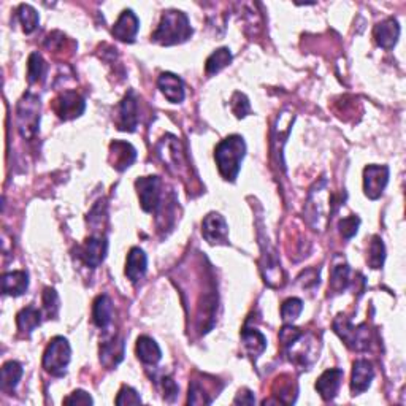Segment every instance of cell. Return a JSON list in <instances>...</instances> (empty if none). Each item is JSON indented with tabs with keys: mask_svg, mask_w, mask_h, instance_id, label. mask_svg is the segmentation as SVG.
<instances>
[{
	"mask_svg": "<svg viewBox=\"0 0 406 406\" xmlns=\"http://www.w3.org/2000/svg\"><path fill=\"white\" fill-rule=\"evenodd\" d=\"M246 154V143L240 135H230L217 143L215 149V159L221 177L226 181H235L239 177L241 160Z\"/></svg>",
	"mask_w": 406,
	"mask_h": 406,
	"instance_id": "obj_1",
	"label": "cell"
},
{
	"mask_svg": "<svg viewBox=\"0 0 406 406\" xmlns=\"http://www.w3.org/2000/svg\"><path fill=\"white\" fill-rule=\"evenodd\" d=\"M192 27L183 11L178 10H168L160 18V23L158 29L153 34V42L159 43L162 46H172L183 43L187 39H191Z\"/></svg>",
	"mask_w": 406,
	"mask_h": 406,
	"instance_id": "obj_2",
	"label": "cell"
},
{
	"mask_svg": "<svg viewBox=\"0 0 406 406\" xmlns=\"http://www.w3.org/2000/svg\"><path fill=\"white\" fill-rule=\"evenodd\" d=\"M326 179L321 181V184H316L310 192L307 210H305V216L310 222V226L316 230H324L327 226V221L330 215H332V197L326 192Z\"/></svg>",
	"mask_w": 406,
	"mask_h": 406,
	"instance_id": "obj_3",
	"label": "cell"
},
{
	"mask_svg": "<svg viewBox=\"0 0 406 406\" xmlns=\"http://www.w3.org/2000/svg\"><path fill=\"white\" fill-rule=\"evenodd\" d=\"M40 97H37L35 94L27 92L24 94L23 99L18 102L16 108V121H18V130L23 139H34L39 132L40 127Z\"/></svg>",
	"mask_w": 406,
	"mask_h": 406,
	"instance_id": "obj_4",
	"label": "cell"
},
{
	"mask_svg": "<svg viewBox=\"0 0 406 406\" xmlns=\"http://www.w3.org/2000/svg\"><path fill=\"white\" fill-rule=\"evenodd\" d=\"M72 359V349L64 336H54L43 354V368L53 376H64Z\"/></svg>",
	"mask_w": 406,
	"mask_h": 406,
	"instance_id": "obj_5",
	"label": "cell"
},
{
	"mask_svg": "<svg viewBox=\"0 0 406 406\" xmlns=\"http://www.w3.org/2000/svg\"><path fill=\"white\" fill-rule=\"evenodd\" d=\"M334 330L345 341V345L354 351H367L370 346V330L367 324H359L355 327L349 317L338 316L334 321Z\"/></svg>",
	"mask_w": 406,
	"mask_h": 406,
	"instance_id": "obj_6",
	"label": "cell"
},
{
	"mask_svg": "<svg viewBox=\"0 0 406 406\" xmlns=\"http://www.w3.org/2000/svg\"><path fill=\"white\" fill-rule=\"evenodd\" d=\"M140 205L146 213H158L162 207V181L159 177H143L135 181Z\"/></svg>",
	"mask_w": 406,
	"mask_h": 406,
	"instance_id": "obj_7",
	"label": "cell"
},
{
	"mask_svg": "<svg viewBox=\"0 0 406 406\" xmlns=\"http://www.w3.org/2000/svg\"><path fill=\"white\" fill-rule=\"evenodd\" d=\"M316 338L313 335H300L292 345L286 349L293 364H297L303 368L311 367L319 357L316 349Z\"/></svg>",
	"mask_w": 406,
	"mask_h": 406,
	"instance_id": "obj_8",
	"label": "cell"
},
{
	"mask_svg": "<svg viewBox=\"0 0 406 406\" xmlns=\"http://www.w3.org/2000/svg\"><path fill=\"white\" fill-rule=\"evenodd\" d=\"M115 122L121 132H135L139 126V102L134 91H129L118 105Z\"/></svg>",
	"mask_w": 406,
	"mask_h": 406,
	"instance_id": "obj_9",
	"label": "cell"
},
{
	"mask_svg": "<svg viewBox=\"0 0 406 406\" xmlns=\"http://www.w3.org/2000/svg\"><path fill=\"white\" fill-rule=\"evenodd\" d=\"M53 107L62 121H70L84 113L86 102L78 92L65 91L54 100Z\"/></svg>",
	"mask_w": 406,
	"mask_h": 406,
	"instance_id": "obj_10",
	"label": "cell"
},
{
	"mask_svg": "<svg viewBox=\"0 0 406 406\" xmlns=\"http://www.w3.org/2000/svg\"><path fill=\"white\" fill-rule=\"evenodd\" d=\"M389 183V167L387 165H368L364 170V191L370 200H376Z\"/></svg>",
	"mask_w": 406,
	"mask_h": 406,
	"instance_id": "obj_11",
	"label": "cell"
},
{
	"mask_svg": "<svg viewBox=\"0 0 406 406\" xmlns=\"http://www.w3.org/2000/svg\"><path fill=\"white\" fill-rule=\"evenodd\" d=\"M80 259L87 267L97 268L103 264L108 253V241L102 235H92L84 241V245L78 249Z\"/></svg>",
	"mask_w": 406,
	"mask_h": 406,
	"instance_id": "obj_12",
	"label": "cell"
},
{
	"mask_svg": "<svg viewBox=\"0 0 406 406\" xmlns=\"http://www.w3.org/2000/svg\"><path fill=\"white\" fill-rule=\"evenodd\" d=\"M158 154L160 159L165 162L168 168H177V173H181L186 170V160H184V151L181 143L177 140V137L165 135L164 139L159 141L158 145Z\"/></svg>",
	"mask_w": 406,
	"mask_h": 406,
	"instance_id": "obj_13",
	"label": "cell"
},
{
	"mask_svg": "<svg viewBox=\"0 0 406 406\" xmlns=\"http://www.w3.org/2000/svg\"><path fill=\"white\" fill-rule=\"evenodd\" d=\"M202 235L210 245H226L229 240V226L220 213H210L202 222Z\"/></svg>",
	"mask_w": 406,
	"mask_h": 406,
	"instance_id": "obj_14",
	"label": "cell"
},
{
	"mask_svg": "<svg viewBox=\"0 0 406 406\" xmlns=\"http://www.w3.org/2000/svg\"><path fill=\"white\" fill-rule=\"evenodd\" d=\"M124 354H126V343L121 336H113L100 345V364L107 370H113L124 360Z\"/></svg>",
	"mask_w": 406,
	"mask_h": 406,
	"instance_id": "obj_15",
	"label": "cell"
},
{
	"mask_svg": "<svg viewBox=\"0 0 406 406\" xmlns=\"http://www.w3.org/2000/svg\"><path fill=\"white\" fill-rule=\"evenodd\" d=\"M345 378V372L341 368H329V370L324 372L319 378L316 381V391L319 392V395L326 400V402H332L336 397L341 381Z\"/></svg>",
	"mask_w": 406,
	"mask_h": 406,
	"instance_id": "obj_16",
	"label": "cell"
},
{
	"mask_svg": "<svg viewBox=\"0 0 406 406\" xmlns=\"http://www.w3.org/2000/svg\"><path fill=\"white\" fill-rule=\"evenodd\" d=\"M137 159V149L127 141L115 140L110 145V164L118 172H124Z\"/></svg>",
	"mask_w": 406,
	"mask_h": 406,
	"instance_id": "obj_17",
	"label": "cell"
},
{
	"mask_svg": "<svg viewBox=\"0 0 406 406\" xmlns=\"http://www.w3.org/2000/svg\"><path fill=\"white\" fill-rule=\"evenodd\" d=\"M140 21L132 10H124L121 16L118 18L113 27V37L124 43H134L135 37L139 34Z\"/></svg>",
	"mask_w": 406,
	"mask_h": 406,
	"instance_id": "obj_18",
	"label": "cell"
},
{
	"mask_svg": "<svg viewBox=\"0 0 406 406\" xmlns=\"http://www.w3.org/2000/svg\"><path fill=\"white\" fill-rule=\"evenodd\" d=\"M374 378V368L372 362L365 359L355 360L353 365V376H351V392L353 395H360L364 393L368 387L372 386V381Z\"/></svg>",
	"mask_w": 406,
	"mask_h": 406,
	"instance_id": "obj_19",
	"label": "cell"
},
{
	"mask_svg": "<svg viewBox=\"0 0 406 406\" xmlns=\"http://www.w3.org/2000/svg\"><path fill=\"white\" fill-rule=\"evenodd\" d=\"M373 37L376 40L378 46L383 49H392L397 45L398 37H400V26L398 21L393 20V18H387L383 23H379L373 30Z\"/></svg>",
	"mask_w": 406,
	"mask_h": 406,
	"instance_id": "obj_20",
	"label": "cell"
},
{
	"mask_svg": "<svg viewBox=\"0 0 406 406\" xmlns=\"http://www.w3.org/2000/svg\"><path fill=\"white\" fill-rule=\"evenodd\" d=\"M158 86L165 99L172 103H181L184 100V83L178 75L165 72L158 80Z\"/></svg>",
	"mask_w": 406,
	"mask_h": 406,
	"instance_id": "obj_21",
	"label": "cell"
},
{
	"mask_svg": "<svg viewBox=\"0 0 406 406\" xmlns=\"http://www.w3.org/2000/svg\"><path fill=\"white\" fill-rule=\"evenodd\" d=\"M148 270V258L143 249L132 248L127 254L126 260V277L132 281L134 284L140 283L143 277L146 274Z\"/></svg>",
	"mask_w": 406,
	"mask_h": 406,
	"instance_id": "obj_22",
	"label": "cell"
},
{
	"mask_svg": "<svg viewBox=\"0 0 406 406\" xmlns=\"http://www.w3.org/2000/svg\"><path fill=\"white\" fill-rule=\"evenodd\" d=\"M29 287V273L24 270H16L4 273L2 277V292L5 296L20 297Z\"/></svg>",
	"mask_w": 406,
	"mask_h": 406,
	"instance_id": "obj_23",
	"label": "cell"
},
{
	"mask_svg": "<svg viewBox=\"0 0 406 406\" xmlns=\"http://www.w3.org/2000/svg\"><path fill=\"white\" fill-rule=\"evenodd\" d=\"M113 302L108 296H99L94 300V307H92V321L99 329H107L111 321H113Z\"/></svg>",
	"mask_w": 406,
	"mask_h": 406,
	"instance_id": "obj_24",
	"label": "cell"
},
{
	"mask_svg": "<svg viewBox=\"0 0 406 406\" xmlns=\"http://www.w3.org/2000/svg\"><path fill=\"white\" fill-rule=\"evenodd\" d=\"M351 268L345 262V259H335L332 270H330V284L329 289L334 293H341L343 291L348 289V286L351 284Z\"/></svg>",
	"mask_w": 406,
	"mask_h": 406,
	"instance_id": "obj_25",
	"label": "cell"
},
{
	"mask_svg": "<svg viewBox=\"0 0 406 406\" xmlns=\"http://www.w3.org/2000/svg\"><path fill=\"white\" fill-rule=\"evenodd\" d=\"M137 355L146 365H156L162 359V351L151 336H139L137 340Z\"/></svg>",
	"mask_w": 406,
	"mask_h": 406,
	"instance_id": "obj_26",
	"label": "cell"
},
{
	"mask_svg": "<svg viewBox=\"0 0 406 406\" xmlns=\"http://www.w3.org/2000/svg\"><path fill=\"white\" fill-rule=\"evenodd\" d=\"M241 341H243V346H245L246 349V353L254 359L259 357V355L267 349L265 335L259 332L258 329H249V327L243 329Z\"/></svg>",
	"mask_w": 406,
	"mask_h": 406,
	"instance_id": "obj_27",
	"label": "cell"
},
{
	"mask_svg": "<svg viewBox=\"0 0 406 406\" xmlns=\"http://www.w3.org/2000/svg\"><path fill=\"white\" fill-rule=\"evenodd\" d=\"M42 324V311L30 305L23 308L16 316V326L20 334L29 336Z\"/></svg>",
	"mask_w": 406,
	"mask_h": 406,
	"instance_id": "obj_28",
	"label": "cell"
},
{
	"mask_svg": "<svg viewBox=\"0 0 406 406\" xmlns=\"http://www.w3.org/2000/svg\"><path fill=\"white\" fill-rule=\"evenodd\" d=\"M23 365L20 364V362H16V360H10L7 362V364H4L2 367V383H0V386H2V391L4 392H13L18 384H20V381L23 378Z\"/></svg>",
	"mask_w": 406,
	"mask_h": 406,
	"instance_id": "obj_29",
	"label": "cell"
},
{
	"mask_svg": "<svg viewBox=\"0 0 406 406\" xmlns=\"http://www.w3.org/2000/svg\"><path fill=\"white\" fill-rule=\"evenodd\" d=\"M274 397L279 403L291 405L296 402L297 398V384L293 383V379L291 376H281L277 384H274Z\"/></svg>",
	"mask_w": 406,
	"mask_h": 406,
	"instance_id": "obj_30",
	"label": "cell"
},
{
	"mask_svg": "<svg viewBox=\"0 0 406 406\" xmlns=\"http://www.w3.org/2000/svg\"><path fill=\"white\" fill-rule=\"evenodd\" d=\"M230 62H232V53H230L229 48H220L210 56L205 62V72H207L208 77L211 75L220 73L222 68H226Z\"/></svg>",
	"mask_w": 406,
	"mask_h": 406,
	"instance_id": "obj_31",
	"label": "cell"
},
{
	"mask_svg": "<svg viewBox=\"0 0 406 406\" xmlns=\"http://www.w3.org/2000/svg\"><path fill=\"white\" fill-rule=\"evenodd\" d=\"M16 15H18V20H20V23H21L23 30L26 34H32L34 30L39 27L40 16H39V13H37V10L32 7V5H27V4L20 5Z\"/></svg>",
	"mask_w": 406,
	"mask_h": 406,
	"instance_id": "obj_32",
	"label": "cell"
},
{
	"mask_svg": "<svg viewBox=\"0 0 406 406\" xmlns=\"http://www.w3.org/2000/svg\"><path fill=\"white\" fill-rule=\"evenodd\" d=\"M46 75V62L43 61L42 54L32 53L27 61V80L30 84L40 83Z\"/></svg>",
	"mask_w": 406,
	"mask_h": 406,
	"instance_id": "obj_33",
	"label": "cell"
},
{
	"mask_svg": "<svg viewBox=\"0 0 406 406\" xmlns=\"http://www.w3.org/2000/svg\"><path fill=\"white\" fill-rule=\"evenodd\" d=\"M386 259V248L384 243L381 240V236H373V240L370 243V248H368V265L372 268H381L384 265Z\"/></svg>",
	"mask_w": 406,
	"mask_h": 406,
	"instance_id": "obj_34",
	"label": "cell"
},
{
	"mask_svg": "<svg viewBox=\"0 0 406 406\" xmlns=\"http://www.w3.org/2000/svg\"><path fill=\"white\" fill-rule=\"evenodd\" d=\"M302 311H303V302L297 297L287 298L284 300L283 305H281V317H283V321L286 324L298 319V316L302 315Z\"/></svg>",
	"mask_w": 406,
	"mask_h": 406,
	"instance_id": "obj_35",
	"label": "cell"
},
{
	"mask_svg": "<svg viewBox=\"0 0 406 406\" xmlns=\"http://www.w3.org/2000/svg\"><path fill=\"white\" fill-rule=\"evenodd\" d=\"M43 310H45V313L49 319H56V317H58V313L61 310V302H59L58 292L51 289V287H46L45 292H43Z\"/></svg>",
	"mask_w": 406,
	"mask_h": 406,
	"instance_id": "obj_36",
	"label": "cell"
},
{
	"mask_svg": "<svg viewBox=\"0 0 406 406\" xmlns=\"http://www.w3.org/2000/svg\"><path fill=\"white\" fill-rule=\"evenodd\" d=\"M230 108H232V113L236 118H246L249 115V111H251V107H249V102H248V97L241 92L234 94L232 100H230Z\"/></svg>",
	"mask_w": 406,
	"mask_h": 406,
	"instance_id": "obj_37",
	"label": "cell"
},
{
	"mask_svg": "<svg viewBox=\"0 0 406 406\" xmlns=\"http://www.w3.org/2000/svg\"><path fill=\"white\" fill-rule=\"evenodd\" d=\"M360 226V220L357 216H348L345 220H341L338 222V229H340V234L343 235V239H353V236L357 234Z\"/></svg>",
	"mask_w": 406,
	"mask_h": 406,
	"instance_id": "obj_38",
	"label": "cell"
},
{
	"mask_svg": "<svg viewBox=\"0 0 406 406\" xmlns=\"http://www.w3.org/2000/svg\"><path fill=\"white\" fill-rule=\"evenodd\" d=\"M116 405H139L141 403V397L139 395V392L135 389H132L130 386H122L120 393H118V397L115 400Z\"/></svg>",
	"mask_w": 406,
	"mask_h": 406,
	"instance_id": "obj_39",
	"label": "cell"
},
{
	"mask_svg": "<svg viewBox=\"0 0 406 406\" xmlns=\"http://www.w3.org/2000/svg\"><path fill=\"white\" fill-rule=\"evenodd\" d=\"M302 334H303L302 330L293 327L292 324H286V326L279 330V343L283 345L284 349H287Z\"/></svg>",
	"mask_w": 406,
	"mask_h": 406,
	"instance_id": "obj_40",
	"label": "cell"
},
{
	"mask_svg": "<svg viewBox=\"0 0 406 406\" xmlns=\"http://www.w3.org/2000/svg\"><path fill=\"white\" fill-rule=\"evenodd\" d=\"M160 386H162V392H164L165 402H175L179 393L178 384L175 383L170 376H164L160 379Z\"/></svg>",
	"mask_w": 406,
	"mask_h": 406,
	"instance_id": "obj_41",
	"label": "cell"
},
{
	"mask_svg": "<svg viewBox=\"0 0 406 406\" xmlns=\"http://www.w3.org/2000/svg\"><path fill=\"white\" fill-rule=\"evenodd\" d=\"M64 403L65 405H92L94 400H92V397L89 395V393L78 389V391L72 392L70 395H68L64 400Z\"/></svg>",
	"mask_w": 406,
	"mask_h": 406,
	"instance_id": "obj_42",
	"label": "cell"
},
{
	"mask_svg": "<svg viewBox=\"0 0 406 406\" xmlns=\"http://www.w3.org/2000/svg\"><path fill=\"white\" fill-rule=\"evenodd\" d=\"M298 283H302L303 289H311V287L319 286V272L313 274V278H308V270L303 272L300 277L297 278Z\"/></svg>",
	"mask_w": 406,
	"mask_h": 406,
	"instance_id": "obj_43",
	"label": "cell"
},
{
	"mask_svg": "<svg viewBox=\"0 0 406 406\" xmlns=\"http://www.w3.org/2000/svg\"><path fill=\"white\" fill-rule=\"evenodd\" d=\"M235 405H254L255 403V397L251 391L248 389H243L239 393H236V397L234 400Z\"/></svg>",
	"mask_w": 406,
	"mask_h": 406,
	"instance_id": "obj_44",
	"label": "cell"
}]
</instances>
